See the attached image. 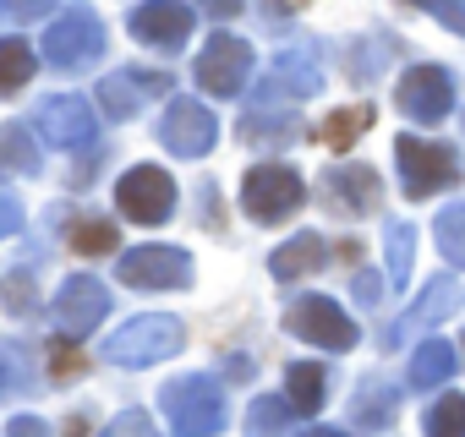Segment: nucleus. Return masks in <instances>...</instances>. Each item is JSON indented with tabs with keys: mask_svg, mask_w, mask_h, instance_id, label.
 I'll list each match as a JSON object with an SVG mask.
<instances>
[{
	"mask_svg": "<svg viewBox=\"0 0 465 437\" xmlns=\"http://www.w3.org/2000/svg\"><path fill=\"white\" fill-rule=\"evenodd\" d=\"M454 350L443 345V339H427V345H416V355H411V383L416 388H438V383H449L454 377Z\"/></svg>",
	"mask_w": 465,
	"mask_h": 437,
	"instance_id": "obj_19",
	"label": "nucleus"
},
{
	"mask_svg": "<svg viewBox=\"0 0 465 437\" xmlns=\"http://www.w3.org/2000/svg\"><path fill=\"white\" fill-rule=\"evenodd\" d=\"M427 17H438L443 28H454V34H465V6H454V0H427L421 6Z\"/></svg>",
	"mask_w": 465,
	"mask_h": 437,
	"instance_id": "obj_32",
	"label": "nucleus"
},
{
	"mask_svg": "<svg viewBox=\"0 0 465 437\" xmlns=\"http://www.w3.org/2000/svg\"><path fill=\"white\" fill-rule=\"evenodd\" d=\"M285 426H291V410H285V399H252V410H247V437H285Z\"/></svg>",
	"mask_w": 465,
	"mask_h": 437,
	"instance_id": "obj_24",
	"label": "nucleus"
},
{
	"mask_svg": "<svg viewBox=\"0 0 465 437\" xmlns=\"http://www.w3.org/2000/svg\"><path fill=\"white\" fill-rule=\"evenodd\" d=\"M6 366H12V377H6V388L17 393V388H23V350H17V345H6Z\"/></svg>",
	"mask_w": 465,
	"mask_h": 437,
	"instance_id": "obj_37",
	"label": "nucleus"
},
{
	"mask_svg": "<svg viewBox=\"0 0 465 437\" xmlns=\"http://www.w3.org/2000/svg\"><path fill=\"white\" fill-rule=\"evenodd\" d=\"M318 88H323V72H318V61L307 50L280 55L274 72H269V93H280V99H312Z\"/></svg>",
	"mask_w": 465,
	"mask_h": 437,
	"instance_id": "obj_16",
	"label": "nucleus"
},
{
	"mask_svg": "<svg viewBox=\"0 0 465 437\" xmlns=\"http://www.w3.org/2000/svg\"><path fill=\"white\" fill-rule=\"evenodd\" d=\"M121 279L132 290H186L192 285V257L181 247H132L121 257Z\"/></svg>",
	"mask_w": 465,
	"mask_h": 437,
	"instance_id": "obj_9",
	"label": "nucleus"
},
{
	"mask_svg": "<svg viewBox=\"0 0 465 437\" xmlns=\"http://www.w3.org/2000/svg\"><path fill=\"white\" fill-rule=\"evenodd\" d=\"M394 159H400V186H405L411 202H421V197L460 180L454 148H438V142H421V137H394Z\"/></svg>",
	"mask_w": 465,
	"mask_h": 437,
	"instance_id": "obj_3",
	"label": "nucleus"
},
{
	"mask_svg": "<svg viewBox=\"0 0 465 437\" xmlns=\"http://www.w3.org/2000/svg\"><path fill=\"white\" fill-rule=\"evenodd\" d=\"M302 197H307V186H302V175H296L291 164H258V170H247V180H242V208H247L252 218H263V225L296 213Z\"/></svg>",
	"mask_w": 465,
	"mask_h": 437,
	"instance_id": "obj_5",
	"label": "nucleus"
},
{
	"mask_svg": "<svg viewBox=\"0 0 465 437\" xmlns=\"http://www.w3.org/2000/svg\"><path fill=\"white\" fill-rule=\"evenodd\" d=\"M411 252H416V230L405 225V218H394L389 225V279H394V290L411 279Z\"/></svg>",
	"mask_w": 465,
	"mask_h": 437,
	"instance_id": "obj_27",
	"label": "nucleus"
},
{
	"mask_svg": "<svg viewBox=\"0 0 465 437\" xmlns=\"http://www.w3.org/2000/svg\"><path fill=\"white\" fill-rule=\"evenodd\" d=\"M6 12H12L17 23H28V17H39V6H28V0H17V6H6Z\"/></svg>",
	"mask_w": 465,
	"mask_h": 437,
	"instance_id": "obj_39",
	"label": "nucleus"
},
{
	"mask_svg": "<svg viewBox=\"0 0 465 437\" xmlns=\"http://www.w3.org/2000/svg\"><path fill=\"white\" fill-rule=\"evenodd\" d=\"M323 257H329V247H323V236H291L285 247H274V257H269V274L274 279H302V274H318L323 268Z\"/></svg>",
	"mask_w": 465,
	"mask_h": 437,
	"instance_id": "obj_17",
	"label": "nucleus"
},
{
	"mask_svg": "<svg viewBox=\"0 0 465 437\" xmlns=\"http://www.w3.org/2000/svg\"><path fill=\"white\" fill-rule=\"evenodd\" d=\"M285 328H291L296 339L318 345V350H351V345L361 339L356 317H351V312H340L329 296H307V301H296V306L285 312Z\"/></svg>",
	"mask_w": 465,
	"mask_h": 437,
	"instance_id": "obj_7",
	"label": "nucleus"
},
{
	"mask_svg": "<svg viewBox=\"0 0 465 437\" xmlns=\"http://www.w3.org/2000/svg\"><path fill=\"white\" fill-rule=\"evenodd\" d=\"M104 55V28L94 12H66L45 28V61L55 72H83Z\"/></svg>",
	"mask_w": 465,
	"mask_h": 437,
	"instance_id": "obj_4",
	"label": "nucleus"
},
{
	"mask_svg": "<svg viewBox=\"0 0 465 437\" xmlns=\"http://www.w3.org/2000/svg\"><path fill=\"white\" fill-rule=\"evenodd\" d=\"M372 126V104H356V110H334L329 121H323V142L329 148H351L361 131Z\"/></svg>",
	"mask_w": 465,
	"mask_h": 437,
	"instance_id": "obj_21",
	"label": "nucleus"
},
{
	"mask_svg": "<svg viewBox=\"0 0 465 437\" xmlns=\"http://www.w3.org/2000/svg\"><path fill=\"white\" fill-rule=\"evenodd\" d=\"M356 301H361V306H372V301H378V274H367V268L356 274Z\"/></svg>",
	"mask_w": 465,
	"mask_h": 437,
	"instance_id": "obj_35",
	"label": "nucleus"
},
{
	"mask_svg": "<svg viewBox=\"0 0 465 437\" xmlns=\"http://www.w3.org/2000/svg\"><path fill=\"white\" fill-rule=\"evenodd\" d=\"M181 339H186V334H181V323H175L170 312H143V317H132L121 334H110L104 361H115V366H153V361L175 355Z\"/></svg>",
	"mask_w": 465,
	"mask_h": 437,
	"instance_id": "obj_1",
	"label": "nucleus"
},
{
	"mask_svg": "<svg viewBox=\"0 0 465 437\" xmlns=\"http://www.w3.org/2000/svg\"><path fill=\"white\" fill-rule=\"evenodd\" d=\"M115 202H121V213L132 218V225H164L170 208H175V180L159 164H137V170L121 175Z\"/></svg>",
	"mask_w": 465,
	"mask_h": 437,
	"instance_id": "obj_8",
	"label": "nucleus"
},
{
	"mask_svg": "<svg viewBox=\"0 0 465 437\" xmlns=\"http://www.w3.org/2000/svg\"><path fill=\"white\" fill-rule=\"evenodd\" d=\"M6 437H50V426L39 415H12L6 421Z\"/></svg>",
	"mask_w": 465,
	"mask_h": 437,
	"instance_id": "obj_34",
	"label": "nucleus"
},
{
	"mask_svg": "<svg viewBox=\"0 0 465 437\" xmlns=\"http://www.w3.org/2000/svg\"><path fill=\"white\" fill-rule=\"evenodd\" d=\"M77 366H83V361H77V355H72V350H61V361H55V372H61V377H72V372H77Z\"/></svg>",
	"mask_w": 465,
	"mask_h": 437,
	"instance_id": "obj_38",
	"label": "nucleus"
},
{
	"mask_svg": "<svg viewBox=\"0 0 465 437\" xmlns=\"http://www.w3.org/2000/svg\"><path fill=\"white\" fill-rule=\"evenodd\" d=\"M247 77H252V50H247L242 39H230V34H213L208 50L197 55V83H203V93L230 99V93L247 88Z\"/></svg>",
	"mask_w": 465,
	"mask_h": 437,
	"instance_id": "obj_11",
	"label": "nucleus"
},
{
	"mask_svg": "<svg viewBox=\"0 0 465 437\" xmlns=\"http://www.w3.org/2000/svg\"><path fill=\"white\" fill-rule=\"evenodd\" d=\"M99 437H159V432H153V415L148 410H121Z\"/></svg>",
	"mask_w": 465,
	"mask_h": 437,
	"instance_id": "obj_30",
	"label": "nucleus"
},
{
	"mask_svg": "<svg viewBox=\"0 0 465 437\" xmlns=\"http://www.w3.org/2000/svg\"><path fill=\"white\" fill-rule=\"evenodd\" d=\"M449 306H454V285H449V279H438V285H432V290H427V296L416 301L411 323H432V317H443Z\"/></svg>",
	"mask_w": 465,
	"mask_h": 437,
	"instance_id": "obj_29",
	"label": "nucleus"
},
{
	"mask_svg": "<svg viewBox=\"0 0 465 437\" xmlns=\"http://www.w3.org/2000/svg\"><path fill=\"white\" fill-rule=\"evenodd\" d=\"M0 159H6V170H17V175L39 170V148H34L28 126H6V131H0Z\"/></svg>",
	"mask_w": 465,
	"mask_h": 437,
	"instance_id": "obj_25",
	"label": "nucleus"
},
{
	"mask_svg": "<svg viewBox=\"0 0 465 437\" xmlns=\"http://www.w3.org/2000/svg\"><path fill=\"white\" fill-rule=\"evenodd\" d=\"M104 312H110V290H104L94 274H77V279H66L61 296L50 301V328H55L61 339H88V334L104 323Z\"/></svg>",
	"mask_w": 465,
	"mask_h": 437,
	"instance_id": "obj_6",
	"label": "nucleus"
},
{
	"mask_svg": "<svg viewBox=\"0 0 465 437\" xmlns=\"http://www.w3.org/2000/svg\"><path fill=\"white\" fill-rule=\"evenodd\" d=\"M378 399H383V383H367V388H361V404H356L367 426H383V421H389V404H378Z\"/></svg>",
	"mask_w": 465,
	"mask_h": 437,
	"instance_id": "obj_31",
	"label": "nucleus"
},
{
	"mask_svg": "<svg viewBox=\"0 0 465 437\" xmlns=\"http://www.w3.org/2000/svg\"><path fill=\"white\" fill-rule=\"evenodd\" d=\"M394 99H400V110H405L411 121L438 126V121L454 110V77H449L443 66H411V72L400 77Z\"/></svg>",
	"mask_w": 465,
	"mask_h": 437,
	"instance_id": "obj_10",
	"label": "nucleus"
},
{
	"mask_svg": "<svg viewBox=\"0 0 465 437\" xmlns=\"http://www.w3.org/2000/svg\"><path fill=\"white\" fill-rule=\"evenodd\" d=\"M307 437H351V432H340V426H312Z\"/></svg>",
	"mask_w": 465,
	"mask_h": 437,
	"instance_id": "obj_40",
	"label": "nucleus"
},
{
	"mask_svg": "<svg viewBox=\"0 0 465 437\" xmlns=\"http://www.w3.org/2000/svg\"><path fill=\"white\" fill-rule=\"evenodd\" d=\"M164 415H170V432L175 437H208L224 426V393L213 377H175L164 388Z\"/></svg>",
	"mask_w": 465,
	"mask_h": 437,
	"instance_id": "obj_2",
	"label": "nucleus"
},
{
	"mask_svg": "<svg viewBox=\"0 0 465 437\" xmlns=\"http://www.w3.org/2000/svg\"><path fill=\"white\" fill-rule=\"evenodd\" d=\"M438 252H443L454 268H465V202H449V208L438 213Z\"/></svg>",
	"mask_w": 465,
	"mask_h": 437,
	"instance_id": "obj_23",
	"label": "nucleus"
},
{
	"mask_svg": "<svg viewBox=\"0 0 465 437\" xmlns=\"http://www.w3.org/2000/svg\"><path fill=\"white\" fill-rule=\"evenodd\" d=\"M427 437H465V399L460 393H443L427 410Z\"/></svg>",
	"mask_w": 465,
	"mask_h": 437,
	"instance_id": "obj_28",
	"label": "nucleus"
},
{
	"mask_svg": "<svg viewBox=\"0 0 465 437\" xmlns=\"http://www.w3.org/2000/svg\"><path fill=\"white\" fill-rule=\"evenodd\" d=\"M34 77V50L23 39H0V93H23Z\"/></svg>",
	"mask_w": 465,
	"mask_h": 437,
	"instance_id": "obj_20",
	"label": "nucleus"
},
{
	"mask_svg": "<svg viewBox=\"0 0 465 437\" xmlns=\"http://www.w3.org/2000/svg\"><path fill=\"white\" fill-rule=\"evenodd\" d=\"M175 83L170 77H159V72H110L104 83H99V110L110 115V121H132L153 93H170Z\"/></svg>",
	"mask_w": 465,
	"mask_h": 437,
	"instance_id": "obj_14",
	"label": "nucleus"
},
{
	"mask_svg": "<svg viewBox=\"0 0 465 437\" xmlns=\"http://www.w3.org/2000/svg\"><path fill=\"white\" fill-rule=\"evenodd\" d=\"M329 191H334V202H340V208H351V213H372V208H378V197H383V186H378V175H372L367 164L334 170V175H329Z\"/></svg>",
	"mask_w": 465,
	"mask_h": 437,
	"instance_id": "obj_18",
	"label": "nucleus"
},
{
	"mask_svg": "<svg viewBox=\"0 0 465 437\" xmlns=\"http://www.w3.org/2000/svg\"><path fill=\"white\" fill-rule=\"evenodd\" d=\"M39 137H45L50 148H88V142L99 137V121H94L88 99L55 93V99L39 104Z\"/></svg>",
	"mask_w": 465,
	"mask_h": 437,
	"instance_id": "obj_12",
	"label": "nucleus"
},
{
	"mask_svg": "<svg viewBox=\"0 0 465 437\" xmlns=\"http://www.w3.org/2000/svg\"><path fill=\"white\" fill-rule=\"evenodd\" d=\"M0 230H23V202H17L12 186L0 191Z\"/></svg>",
	"mask_w": 465,
	"mask_h": 437,
	"instance_id": "obj_33",
	"label": "nucleus"
},
{
	"mask_svg": "<svg viewBox=\"0 0 465 437\" xmlns=\"http://www.w3.org/2000/svg\"><path fill=\"white\" fill-rule=\"evenodd\" d=\"M192 23H197L192 6H175V0H148V6L132 12V39L159 44V50H175V44H186Z\"/></svg>",
	"mask_w": 465,
	"mask_h": 437,
	"instance_id": "obj_15",
	"label": "nucleus"
},
{
	"mask_svg": "<svg viewBox=\"0 0 465 437\" xmlns=\"http://www.w3.org/2000/svg\"><path fill=\"white\" fill-rule=\"evenodd\" d=\"M72 247H77L83 257H110V252L121 247V230L104 225V218H83V225L72 230Z\"/></svg>",
	"mask_w": 465,
	"mask_h": 437,
	"instance_id": "obj_26",
	"label": "nucleus"
},
{
	"mask_svg": "<svg viewBox=\"0 0 465 437\" xmlns=\"http://www.w3.org/2000/svg\"><path fill=\"white\" fill-rule=\"evenodd\" d=\"M6 290H12V312H23V306H28V274H23V268H17V274H12V285H6Z\"/></svg>",
	"mask_w": 465,
	"mask_h": 437,
	"instance_id": "obj_36",
	"label": "nucleus"
},
{
	"mask_svg": "<svg viewBox=\"0 0 465 437\" xmlns=\"http://www.w3.org/2000/svg\"><path fill=\"white\" fill-rule=\"evenodd\" d=\"M285 383H291V404H296V410H307V415H312V410L323 404V388H329V383H323V366L296 361V366L285 372Z\"/></svg>",
	"mask_w": 465,
	"mask_h": 437,
	"instance_id": "obj_22",
	"label": "nucleus"
},
{
	"mask_svg": "<svg viewBox=\"0 0 465 437\" xmlns=\"http://www.w3.org/2000/svg\"><path fill=\"white\" fill-rule=\"evenodd\" d=\"M159 137H164V148H170L175 159H203V153L219 142V121H213L197 99H175V104L164 110Z\"/></svg>",
	"mask_w": 465,
	"mask_h": 437,
	"instance_id": "obj_13",
	"label": "nucleus"
}]
</instances>
